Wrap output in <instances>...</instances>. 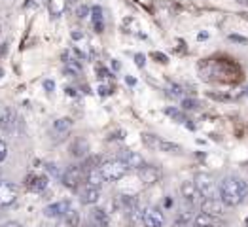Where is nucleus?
<instances>
[{"label": "nucleus", "mask_w": 248, "mask_h": 227, "mask_svg": "<svg viewBox=\"0 0 248 227\" xmlns=\"http://www.w3.org/2000/svg\"><path fill=\"white\" fill-rule=\"evenodd\" d=\"M248 193V184L239 176H226L220 182V199L228 208L239 207Z\"/></svg>", "instance_id": "f257e3e1"}, {"label": "nucleus", "mask_w": 248, "mask_h": 227, "mask_svg": "<svg viewBox=\"0 0 248 227\" xmlns=\"http://www.w3.org/2000/svg\"><path fill=\"white\" fill-rule=\"evenodd\" d=\"M197 189L201 191L203 199H220V186L214 182V178L207 172H199L193 178Z\"/></svg>", "instance_id": "f03ea898"}, {"label": "nucleus", "mask_w": 248, "mask_h": 227, "mask_svg": "<svg viewBox=\"0 0 248 227\" xmlns=\"http://www.w3.org/2000/svg\"><path fill=\"white\" fill-rule=\"evenodd\" d=\"M129 166L125 165L122 159H108L101 163V172H103L104 180L106 182H118L122 180L125 174H127Z\"/></svg>", "instance_id": "7ed1b4c3"}, {"label": "nucleus", "mask_w": 248, "mask_h": 227, "mask_svg": "<svg viewBox=\"0 0 248 227\" xmlns=\"http://www.w3.org/2000/svg\"><path fill=\"white\" fill-rule=\"evenodd\" d=\"M180 193H182L184 201H186L189 207H197V205H201V203H203V195H201V191L197 189V186H195V182H193V180H186V182H182V186H180Z\"/></svg>", "instance_id": "20e7f679"}, {"label": "nucleus", "mask_w": 248, "mask_h": 227, "mask_svg": "<svg viewBox=\"0 0 248 227\" xmlns=\"http://www.w3.org/2000/svg\"><path fill=\"white\" fill-rule=\"evenodd\" d=\"M142 224H144V227H163L165 226V216L159 208L148 207L142 210Z\"/></svg>", "instance_id": "39448f33"}, {"label": "nucleus", "mask_w": 248, "mask_h": 227, "mask_svg": "<svg viewBox=\"0 0 248 227\" xmlns=\"http://www.w3.org/2000/svg\"><path fill=\"white\" fill-rule=\"evenodd\" d=\"M61 180L68 189H76L82 182V166H68L61 174Z\"/></svg>", "instance_id": "423d86ee"}, {"label": "nucleus", "mask_w": 248, "mask_h": 227, "mask_svg": "<svg viewBox=\"0 0 248 227\" xmlns=\"http://www.w3.org/2000/svg\"><path fill=\"white\" fill-rule=\"evenodd\" d=\"M118 159H122L129 168H137V170L146 165L144 157H142L139 151H133V150H122V151L118 153Z\"/></svg>", "instance_id": "0eeeda50"}, {"label": "nucleus", "mask_w": 248, "mask_h": 227, "mask_svg": "<svg viewBox=\"0 0 248 227\" xmlns=\"http://www.w3.org/2000/svg\"><path fill=\"white\" fill-rule=\"evenodd\" d=\"M161 178V172L157 166H152V165H144L142 168H139V180L144 184V186H154L157 184Z\"/></svg>", "instance_id": "6e6552de"}, {"label": "nucleus", "mask_w": 248, "mask_h": 227, "mask_svg": "<svg viewBox=\"0 0 248 227\" xmlns=\"http://www.w3.org/2000/svg\"><path fill=\"white\" fill-rule=\"evenodd\" d=\"M199 207H201V212H207V214L214 216V218L224 216V212L228 208L222 203V199H203V203Z\"/></svg>", "instance_id": "1a4fd4ad"}, {"label": "nucleus", "mask_w": 248, "mask_h": 227, "mask_svg": "<svg viewBox=\"0 0 248 227\" xmlns=\"http://www.w3.org/2000/svg\"><path fill=\"white\" fill-rule=\"evenodd\" d=\"M17 199V187L8 182H0V207H10Z\"/></svg>", "instance_id": "9d476101"}, {"label": "nucleus", "mask_w": 248, "mask_h": 227, "mask_svg": "<svg viewBox=\"0 0 248 227\" xmlns=\"http://www.w3.org/2000/svg\"><path fill=\"white\" fill-rule=\"evenodd\" d=\"M99 199H101V187L85 186L82 191H80V201H82V205H87V207L97 205Z\"/></svg>", "instance_id": "9b49d317"}, {"label": "nucleus", "mask_w": 248, "mask_h": 227, "mask_svg": "<svg viewBox=\"0 0 248 227\" xmlns=\"http://www.w3.org/2000/svg\"><path fill=\"white\" fill-rule=\"evenodd\" d=\"M70 210V201H57V203H51L44 208V216L47 218H61L62 214H66Z\"/></svg>", "instance_id": "f8f14e48"}, {"label": "nucleus", "mask_w": 248, "mask_h": 227, "mask_svg": "<svg viewBox=\"0 0 248 227\" xmlns=\"http://www.w3.org/2000/svg\"><path fill=\"white\" fill-rule=\"evenodd\" d=\"M68 153L76 159H82L89 153V142L85 138H74V142L68 146Z\"/></svg>", "instance_id": "ddd939ff"}, {"label": "nucleus", "mask_w": 248, "mask_h": 227, "mask_svg": "<svg viewBox=\"0 0 248 227\" xmlns=\"http://www.w3.org/2000/svg\"><path fill=\"white\" fill-rule=\"evenodd\" d=\"M89 222L93 227H108L110 226V216L104 208H93L89 214Z\"/></svg>", "instance_id": "4468645a"}, {"label": "nucleus", "mask_w": 248, "mask_h": 227, "mask_svg": "<svg viewBox=\"0 0 248 227\" xmlns=\"http://www.w3.org/2000/svg\"><path fill=\"white\" fill-rule=\"evenodd\" d=\"M74 127V121L70 118H59L53 121V133L57 135V138H64Z\"/></svg>", "instance_id": "2eb2a0df"}, {"label": "nucleus", "mask_w": 248, "mask_h": 227, "mask_svg": "<svg viewBox=\"0 0 248 227\" xmlns=\"http://www.w3.org/2000/svg\"><path fill=\"white\" fill-rule=\"evenodd\" d=\"M25 182H27V187L31 191H44L47 187V176H44V174H29Z\"/></svg>", "instance_id": "dca6fc26"}, {"label": "nucleus", "mask_w": 248, "mask_h": 227, "mask_svg": "<svg viewBox=\"0 0 248 227\" xmlns=\"http://www.w3.org/2000/svg\"><path fill=\"white\" fill-rule=\"evenodd\" d=\"M80 222H82L80 212L70 208L66 214H62L61 218H59V227H80Z\"/></svg>", "instance_id": "f3484780"}, {"label": "nucleus", "mask_w": 248, "mask_h": 227, "mask_svg": "<svg viewBox=\"0 0 248 227\" xmlns=\"http://www.w3.org/2000/svg\"><path fill=\"white\" fill-rule=\"evenodd\" d=\"M16 127V112L12 108H6L2 112V121H0V129L6 133H12Z\"/></svg>", "instance_id": "a211bd4d"}, {"label": "nucleus", "mask_w": 248, "mask_h": 227, "mask_svg": "<svg viewBox=\"0 0 248 227\" xmlns=\"http://www.w3.org/2000/svg\"><path fill=\"white\" fill-rule=\"evenodd\" d=\"M218 218L210 216L207 212H199L195 218H193V227H212V226H218Z\"/></svg>", "instance_id": "6ab92c4d"}, {"label": "nucleus", "mask_w": 248, "mask_h": 227, "mask_svg": "<svg viewBox=\"0 0 248 227\" xmlns=\"http://www.w3.org/2000/svg\"><path fill=\"white\" fill-rule=\"evenodd\" d=\"M103 182H106L101 172V166H95V168H89L87 170V186H93V187H101Z\"/></svg>", "instance_id": "aec40b11"}, {"label": "nucleus", "mask_w": 248, "mask_h": 227, "mask_svg": "<svg viewBox=\"0 0 248 227\" xmlns=\"http://www.w3.org/2000/svg\"><path fill=\"white\" fill-rule=\"evenodd\" d=\"M91 21H93L95 30H97V32H103L104 15H103V8H101V6H93V8H91Z\"/></svg>", "instance_id": "412c9836"}, {"label": "nucleus", "mask_w": 248, "mask_h": 227, "mask_svg": "<svg viewBox=\"0 0 248 227\" xmlns=\"http://www.w3.org/2000/svg\"><path fill=\"white\" fill-rule=\"evenodd\" d=\"M140 138H142V144L148 148V150H159V142H161V138L157 136V135H154V133H142L140 135Z\"/></svg>", "instance_id": "4be33fe9"}, {"label": "nucleus", "mask_w": 248, "mask_h": 227, "mask_svg": "<svg viewBox=\"0 0 248 227\" xmlns=\"http://www.w3.org/2000/svg\"><path fill=\"white\" fill-rule=\"evenodd\" d=\"M165 116H169L172 121H178V123H186V121H187L184 110L174 108V106H169V108H165Z\"/></svg>", "instance_id": "5701e85b"}, {"label": "nucleus", "mask_w": 248, "mask_h": 227, "mask_svg": "<svg viewBox=\"0 0 248 227\" xmlns=\"http://www.w3.org/2000/svg\"><path fill=\"white\" fill-rule=\"evenodd\" d=\"M159 151H165V153H182V146L176 144V142H170V140H161L159 142Z\"/></svg>", "instance_id": "b1692460"}, {"label": "nucleus", "mask_w": 248, "mask_h": 227, "mask_svg": "<svg viewBox=\"0 0 248 227\" xmlns=\"http://www.w3.org/2000/svg\"><path fill=\"white\" fill-rule=\"evenodd\" d=\"M169 95L172 97V99H184V87L182 85H178V83H169Z\"/></svg>", "instance_id": "393cba45"}, {"label": "nucleus", "mask_w": 248, "mask_h": 227, "mask_svg": "<svg viewBox=\"0 0 248 227\" xmlns=\"http://www.w3.org/2000/svg\"><path fill=\"white\" fill-rule=\"evenodd\" d=\"M201 104L197 99H182V110H187V112H191V110H197Z\"/></svg>", "instance_id": "a878e982"}, {"label": "nucleus", "mask_w": 248, "mask_h": 227, "mask_svg": "<svg viewBox=\"0 0 248 227\" xmlns=\"http://www.w3.org/2000/svg\"><path fill=\"white\" fill-rule=\"evenodd\" d=\"M152 57H154L157 62H161V64H167V62H169V57H167L165 53H161V51H154Z\"/></svg>", "instance_id": "bb28decb"}, {"label": "nucleus", "mask_w": 248, "mask_h": 227, "mask_svg": "<svg viewBox=\"0 0 248 227\" xmlns=\"http://www.w3.org/2000/svg\"><path fill=\"white\" fill-rule=\"evenodd\" d=\"M89 14H91V10H89L87 6H80V8H78V17H80V19H85Z\"/></svg>", "instance_id": "cd10ccee"}, {"label": "nucleus", "mask_w": 248, "mask_h": 227, "mask_svg": "<svg viewBox=\"0 0 248 227\" xmlns=\"http://www.w3.org/2000/svg\"><path fill=\"white\" fill-rule=\"evenodd\" d=\"M6 155H8V146L4 140H0V163L6 159Z\"/></svg>", "instance_id": "c85d7f7f"}, {"label": "nucleus", "mask_w": 248, "mask_h": 227, "mask_svg": "<svg viewBox=\"0 0 248 227\" xmlns=\"http://www.w3.org/2000/svg\"><path fill=\"white\" fill-rule=\"evenodd\" d=\"M135 62H137V66H139V68H144L146 57L142 55V53H137V55H135Z\"/></svg>", "instance_id": "c756f323"}, {"label": "nucleus", "mask_w": 248, "mask_h": 227, "mask_svg": "<svg viewBox=\"0 0 248 227\" xmlns=\"http://www.w3.org/2000/svg\"><path fill=\"white\" fill-rule=\"evenodd\" d=\"M229 40L237 42V44H247L248 38H245V36H239V34H229Z\"/></svg>", "instance_id": "7c9ffc66"}, {"label": "nucleus", "mask_w": 248, "mask_h": 227, "mask_svg": "<svg viewBox=\"0 0 248 227\" xmlns=\"http://www.w3.org/2000/svg\"><path fill=\"white\" fill-rule=\"evenodd\" d=\"M44 89H46L47 93H51V91L55 89V83L51 82V80H46V82H44Z\"/></svg>", "instance_id": "2f4dec72"}, {"label": "nucleus", "mask_w": 248, "mask_h": 227, "mask_svg": "<svg viewBox=\"0 0 248 227\" xmlns=\"http://www.w3.org/2000/svg\"><path fill=\"white\" fill-rule=\"evenodd\" d=\"M97 72H99V78H110V72L106 68H103V66H99Z\"/></svg>", "instance_id": "473e14b6"}, {"label": "nucleus", "mask_w": 248, "mask_h": 227, "mask_svg": "<svg viewBox=\"0 0 248 227\" xmlns=\"http://www.w3.org/2000/svg\"><path fill=\"white\" fill-rule=\"evenodd\" d=\"M70 36H72V40H83V32H80V30H74Z\"/></svg>", "instance_id": "72a5a7b5"}, {"label": "nucleus", "mask_w": 248, "mask_h": 227, "mask_svg": "<svg viewBox=\"0 0 248 227\" xmlns=\"http://www.w3.org/2000/svg\"><path fill=\"white\" fill-rule=\"evenodd\" d=\"M46 168H47V170H49L51 174H55V176H59V170L55 168V165H53V163H49V165H46Z\"/></svg>", "instance_id": "f704fd0d"}, {"label": "nucleus", "mask_w": 248, "mask_h": 227, "mask_svg": "<svg viewBox=\"0 0 248 227\" xmlns=\"http://www.w3.org/2000/svg\"><path fill=\"white\" fill-rule=\"evenodd\" d=\"M99 93H101V95H110V87H106V85H101V87H99Z\"/></svg>", "instance_id": "c9c22d12"}, {"label": "nucleus", "mask_w": 248, "mask_h": 227, "mask_svg": "<svg viewBox=\"0 0 248 227\" xmlns=\"http://www.w3.org/2000/svg\"><path fill=\"white\" fill-rule=\"evenodd\" d=\"M197 40H208V32H199L197 34Z\"/></svg>", "instance_id": "e433bc0d"}, {"label": "nucleus", "mask_w": 248, "mask_h": 227, "mask_svg": "<svg viewBox=\"0 0 248 227\" xmlns=\"http://www.w3.org/2000/svg\"><path fill=\"white\" fill-rule=\"evenodd\" d=\"M125 82L129 83V85H135V83H137V80H135V78H131V76H127V78H125Z\"/></svg>", "instance_id": "4c0bfd02"}, {"label": "nucleus", "mask_w": 248, "mask_h": 227, "mask_svg": "<svg viewBox=\"0 0 248 227\" xmlns=\"http://www.w3.org/2000/svg\"><path fill=\"white\" fill-rule=\"evenodd\" d=\"M4 227H21V224H17V222H8Z\"/></svg>", "instance_id": "58836bf2"}, {"label": "nucleus", "mask_w": 248, "mask_h": 227, "mask_svg": "<svg viewBox=\"0 0 248 227\" xmlns=\"http://www.w3.org/2000/svg\"><path fill=\"white\" fill-rule=\"evenodd\" d=\"M66 93H68V95H70V97H72V95H76V91H74V89H72V87H68V89H66Z\"/></svg>", "instance_id": "ea45409f"}, {"label": "nucleus", "mask_w": 248, "mask_h": 227, "mask_svg": "<svg viewBox=\"0 0 248 227\" xmlns=\"http://www.w3.org/2000/svg\"><path fill=\"white\" fill-rule=\"evenodd\" d=\"M66 4H68V6H76V4H78V0H66Z\"/></svg>", "instance_id": "a19ab883"}, {"label": "nucleus", "mask_w": 248, "mask_h": 227, "mask_svg": "<svg viewBox=\"0 0 248 227\" xmlns=\"http://www.w3.org/2000/svg\"><path fill=\"white\" fill-rule=\"evenodd\" d=\"M212 227H224V226H222V224H218V226H212Z\"/></svg>", "instance_id": "79ce46f5"}, {"label": "nucleus", "mask_w": 248, "mask_h": 227, "mask_svg": "<svg viewBox=\"0 0 248 227\" xmlns=\"http://www.w3.org/2000/svg\"><path fill=\"white\" fill-rule=\"evenodd\" d=\"M0 36H2V25H0Z\"/></svg>", "instance_id": "37998d69"}, {"label": "nucleus", "mask_w": 248, "mask_h": 227, "mask_svg": "<svg viewBox=\"0 0 248 227\" xmlns=\"http://www.w3.org/2000/svg\"><path fill=\"white\" fill-rule=\"evenodd\" d=\"M0 121H2V112H0Z\"/></svg>", "instance_id": "c03bdc74"}]
</instances>
